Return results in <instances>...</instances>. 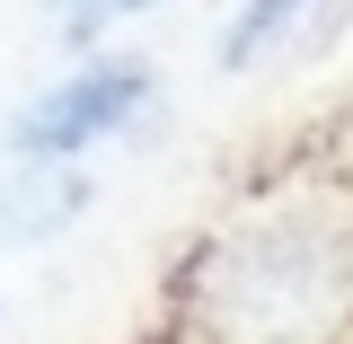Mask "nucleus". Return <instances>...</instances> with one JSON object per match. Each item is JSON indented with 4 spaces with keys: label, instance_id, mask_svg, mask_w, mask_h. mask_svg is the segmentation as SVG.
<instances>
[{
    "label": "nucleus",
    "instance_id": "7ed1b4c3",
    "mask_svg": "<svg viewBox=\"0 0 353 344\" xmlns=\"http://www.w3.org/2000/svg\"><path fill=\"white\" fill-rule=\"evenodd\" d=\"M88 212V176L71 159H18V176L0 185V239L27 247V239H53Z\"/></svg>",
    "mask_w": 353,
    "mask_h": 344
},
{
    "label": "nucleus",
    "instance_id": "f257e3e1",
    "mask_svg": "<svg viewBox=\"0 0 353 344\" xmlns=\"http://www.w3.org/2000/svg\"><path fill=\"white\" fill-rule=\"evenodd\" d=\"M203 344H345L353 327V212H256L194 256Z\"/></svg>",
    "mask_w": 353,
    "mask_h": 344
},
{
    "label": "nucleus",
    "instance_id": "39448f33",
    "mask_svg": "<svg viewBox=\"0 0 353 344\" xmlns=\"http://www.w3.org/2000/svg\"><path fill=\"white\" fill-rule=\"evenodd\" d=\"M141 9H159V0H53V27L71 44H97L115 18H141Z\"/></svg>",
    "mask_w": 353,
    "mask_h": 344
},
{
    "label": "nucleus",
    "instance_id": "20e7f679",
    "mask_svg": "<svg viewBox=\"0 0 353 344\" xmlns=\"http://www.w3.org/2000/svg\"><path fill=\"white\" fill-rule=\"evenodd\" d=\"M301 9H309V0H239V18L221 27V71H248V62H256Z\"/></svg>",
    "mask_w": 353,
    "mask_h": 344
},
{
    "label": "nucleus",
    "instance_id": "f03ea898",
    "mask_svg": "<svg viewBox=\"0 0 353 344\" xmlns=\"http://www.w3.org/2000/svg\"><path fill=\"white\" fill-rule=\"evenodd\" d=\"M141 106H150V62L106 53V62H80V71H62L53 88H36V97L9 115V150H18V159H71L88 141L124 132Z\"/></svg>",
    "mask_w": 353,
    "mask_h": 344
}]
</instances>
